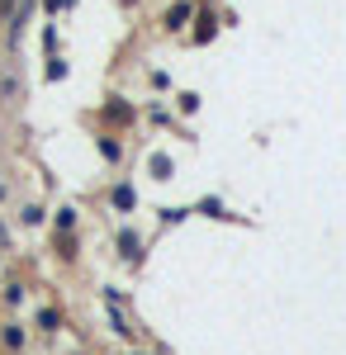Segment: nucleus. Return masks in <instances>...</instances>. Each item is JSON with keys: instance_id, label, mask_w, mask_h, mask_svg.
<instances>
[{"instance_id": "20e7f679", "label": "nucleus", "mask_w": 346, "mask_h": 355, "mask_svg": "<svg viewBox=\"0 0 346 355\" xmlns=\"http://www.w3.org/2000/svg\"><path fill=\"white\" fill-rule=\"evenodd\" d=\"M114 204H119V209H133V190H129V185H124V190H114Z\"/></svg>"}, {"instance_id": "7ed1b4c3", "label": "nucleus", "mask_w": 346, "mask_h": 355, "mask_svg": "<svg viewBox=\"0 0 346 355\" xmlns=\"http://www.w3.org/2000/svg\"><path fill=\"white\" fill-rule=\"evenodd\" d=\"M186 15H190V5H176V10L166 15V24H171V28H181V24H186Z\"/></svg>"}, {"instance_id": "f03ea898", "label": "nucleus", "mask_w": 346, "mask_h": 355, "mask_svg": "<svg viewBox=\"0 0 346 355\" xmlns=\"http://www.w3.org/2000/svg\"><path fill=\"white\" fill-rule=\"evenodd\" d=\"M152 175H157V180H171V162H166V157H152Z\"/></svg>"}, {"instance_id": "39448f33", "label": "nucleus", "mask_w": 346, "mask_h": 355, "mask_svg": "<svg viewBox=\"0 0 346 355\" xmlns=\"http://www.w3.org/2000/svg\"><path fill=\"white\" fill-rule=\"evenodd\" d=\"M119 246H124V256H129V261H138V237H124Z\"/></svg>"}, {"instance_id": "f257e3e1", "label": "nucleus", "mask_w": 346, "mask_h": 355, "mask_svg": "<svg viewBox=\"0 0 346 355\" xmlns=\"http://www.w3.org/2000/svg\"><path fill=\"white\" fill-rule=\"evenodd\" d=\"M109 119H119V123H129V119H133V110H129V105H124V100H119V105H109Z\"/></svg>"}]
</instances>
